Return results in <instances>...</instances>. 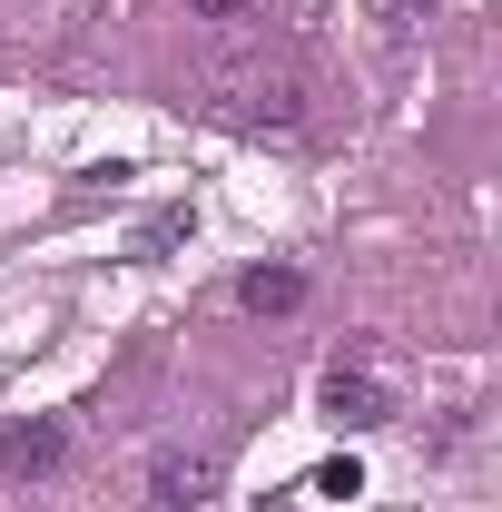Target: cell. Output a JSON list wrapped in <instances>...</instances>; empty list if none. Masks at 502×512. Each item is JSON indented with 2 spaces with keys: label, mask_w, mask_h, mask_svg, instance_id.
Here are the masks:
<instances>
[{
  "label": "cell",
  "mask_w": 502,
  "mask_h": 512,
  "mask_svg": "<svg viewBox=\"0 0 502 512\" xmlns=\"http://www.w3.org/2000/svg\"><path fill=\"white\" fill-rule=\"evenodd\" d=\"M217 483H227V453H217V444H158V463H148V503H158V512L217 503Z\"/></svg>",
  "instance_id": "cell-1"
},
{
  "label": "cell",
  "mask_w": 502,
  "mask_h": 512,
  "mask_svg": "<svg viewBox=\"0 0 502 512\" xmlns=\"http://www.w3.org/2000/svg\"><path fill=\"white\" fill-rule=\"evenodd\" d=\"M384 414H394V404H384V384L365 375V365H335V375H325V424H335V434H375Z\"/></svg>",
  "instance_id": "cell-2"
},
{
  "label": "cell",
  "mask_w": 502,
  "mask_h": 512,
  "mask_svg": "<svg viewBox=\"0 0 502 512\" xmlns=\"http://www.w3.org/2000/svg\"><path fill=\"white\" fill-rule=\"evenodd\" d=\"M227 119H247V128H296V119H306V89H296L286 69H276V79H237Z\"/></svg>",
  "instance_id": "cell-3"
},
{
  "label": "cell",
  "mask_w": 502,
  "mask_h": 512,
  "mask_svg": "<svg viewBox=\"0 0 502 512\" xmlns=\"http://www.w3.org/2000/svg\"><path fill=\"white\" fill-rule=\"evenodd\" d=\"M237 306H247V316H296V306H306V276H296V266H247V276H237Z\"/></svg>",
  "instance_id": "cell-4"
},
{
  "label": "cell",
  "mask_w": 502,
  "mask_h": 512,
  "mask_svg": "<svg viewBox=\"0 0 502 512\" xmlns=\"http://www.w3.org/2000/svg\"><path fill=\"white\" fill-rule=\"evenodd\" d=\"M60 453H69V434L50 424V414H30V424H10V434H0V463H10V473H50Z\"/></svg>",
  "instance_id": "cell-5"
},
{
  "label": "cell",
  "mask_w": 502,
  "mask_h": 512,
  "mask_svg": "<svg viewBox=\"0 0 502 512\" xmlns=\"http://www.w3.org/2000/svg\"><path fill=\"white\" fill-rule=\"evenodd\" d=\"M306 493H335V503H355V493H365V463H355V453L315 463V483H306Z\"/></svg>",
  "instance_id": "cell-6"
},
{
  "label": "cell",
  "mask_w": 502,
  "mask_h": 512,
  "mask_svg": "<svg viewBox=\"0 0 502 512\" xmlns=\"http://www.w3.org/2000/svg\"><path fill=\"white\" fill-rule=\"evenodd\" d=\"M188 10H207V20H237V10H247V0H188Z\"/></svg>",
  "instance_id": "cell-7"
},
{
  "label": "cell",
  "mask_w": 502,
  "mask_h": 512,
  "mask_svg": "<svg viewBox=\"0 0 502 512\" xmlns=\"http://www.w3.org/2000/svg\"><path fill=\"white\" fill-rule=\"evenodd\" d=\"M256 512H296V503H286V493H256Z\"/></svg>",
  "instance_id": "cell-8"
}]
</instances>
